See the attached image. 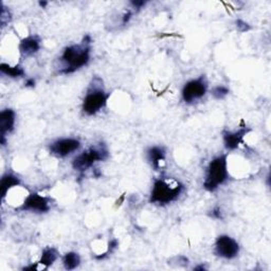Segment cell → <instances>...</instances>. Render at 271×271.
<instances>
[{"instance_id": "6da1fadb", "label": "cell", "mask_w": 271, "mask_h": 271, "mask_svg": "<svg viewBox=\"0 0 271 271\" xmlns=\"http://www.w3.org/2000/svg\"><path fill=\"white\" fill-rule=\"evenodd\" d=\"M92 37L86 35L80 43L66 47L59 59V72L70 74L87 66L92 58Z\"/></svg>"}, {"instance_id": "7a4b0ae2", "label": "cell", "mask_w": 271, "mask_h": 271, "mask_svg": "<svg viewBox=\"0 0 271 271\" xmlns=\"http://www.w3.org/2000/svg\"><path fill=\"white\" fill-rule=\"evenodd\" d=\"M229 177L228 156L225 154L219 155L213 158L207 166L205 180H203V189L213 193L227 183Z\"/></svg>"}, {"instance_id": "3957f363", "label": "cell", "mask_w": 271, "mask_h": 271, "mask_svg": "<svg viewBox=\"0 0 271 271\" xmlns=\"http://www.w3.org/2000/svg\"><path fill=\"white\" fill-rule=\"evenodd\" d=\"M184 191L185 186L177 180L168 182L164 178L156 179L151 191L150 202L158 206H167L182 196Z\"/></svg>"}, {"instance_id": "277c9868", "label": "cell", "mask_w": 271, "mask_h": 271, "mask_svg": "<svg viewBox=\"0 0 271 271\" xmlns=\"http://www.w3.org/2000/svg\"><path fill=\"white\" fill-rule=\"evenodd\" d=\"M109 97L110 95L106 93L104 87L102 86L101 78L96 76L93 78V82L90 84L83 100V112L89 117L96 116L102 109L106 107Z\"/></svg>"}, {"instance_id": "5b68a950", "label": "cell", "mask_w": 271, "mask_h": 271, "mask_svg": "<svg viewBox=\"0 0 271 271\" xmlns=\"http://www.w3.org/2000/svg\"><path fill=\"white\" fill-rule=\"evenodd\" d=\"M108 157L109 152L104 144L93 145L74 158L72 167L80 175H84L85 172L92 168L96 163L105 161L108 159Z\"/></svg>"}, {"instance_id": "8992f818", "label": "cell", "mask_w": 271, "mask_h": 271, "mask_svg": "<svg viewBox=\"0 0 271 271\" xmlns=\"http://www.w3.org/2000/svg\"><path fill=\"white\" fill-rule=\"evenodd\" d=\"M208 81L205 75H200L193 80L188 81L183 90L182 97L186 104H194L195 102L200 101L208 93Z\"/></svg>"}, {"instance_id": "52a82bcc", "label": "cell", "mask_w": 271, "mask_h": 271, "mask_svg": "<svg viewBox=\"0 0 271 271\" xmlns=\"http://www.w3.org/2000/svg\"><path fill=\"white\" fill-rule=\"evenodd\" d=\"M240 244L227 234L219 235L214 245V253L223 259H233L240 254Z\"/></svg>"}, {"instance_id": "ba28073f", "label": "cell", "mask_w": 271, "mask_h": 271, "mask_svg": "<svg viewBox=\"0 0 271 271\" xmlns=\"http://www.w3.org/2000/svg\"><path fill=\"white\" fill-rule=\"evenodd\" d=\"M51 209V198L40 195L39 193H30L24 202L17 208L18 211L32 213H47Z\"/></svg>"}, {"instance_id": "9c48e42d", "label": "cell", "mask_w": 271, "mask_h": 271, "mask_svg": "<svg viewBox=\"0 0 271 271\" xmlns=\"http://www.w3.org/2000/svg\"><path fill=\"white\" fill-rule=\"evenodd\" d=\"M81 148V142L76 138H62L49 145V152L56 158H66Z\"/></svg>"}, {"instance_id": "30bf717a", "label": "cell", "mask_w": 271, "mask_h": 271, "mask_svg": "<svg viewBox=\"0 0 271 271\" xmlns=\"http://www.w3.org/2000/svg\"><path fill=\"white\" fill-rule=\"evenodd\" d=\"M252 129L248 126H243L239 128L237 130L229 131L224 130L222 133V139H223V145L227 151H235L239 149V146L241 143L244 142V139L246 136L251 132Z\"/></svg>"}, {"instance_id": "8fae6325", "label": "cell", "mask_w": 271, "mask_h": 271, "mask_svg": "<svg viewBox=\"0 0 271 271\" xmlns=\"http://www.w3.org/2000/svg\"><path fill=\"white\" fill-rule=\"evenodd\" d=\"M16 123V112L11 109L6 108L0 112V143L3 146L7 143V134L11 133L15 128Z\"/></svg>"}, {"instance_id": "7c38bea8", "label": "cell", "mask_w": 271, "mask_h": 271, "mask_svg": "<svg viewBox=\"0 0 271 271\" xmlns=\"http://www.w3.org/2000/svg\"><path fill=\"white\" fill-rule=\"evenodd\" d=\"M41 48V39L37 35H28L22 38L18 44V51L21 58H30L36 54Z\"/></svg>"}, {"instance_id": "4fadbf2b", "label": "cell", "mask_w": 271, "mask_h": 271, "mask_svg": "<svg viewBox=\"0 0 271 271\" xmlns=\"http://www.w3.org/2000/svg\"><path fill=\"white\" fill-rule=\"evenodd\" d=\"M166 151L163 146L154 145L146 151V158L154 171H159L162 167V163L165 162Z\"/></svg>"}, {"instance_id": "5bb4252c", "label": "cell", "mask_w": 271, "mask_h": 271, "mask_svg": "<svg viewBox=\"0 0 271 271\" xmlns=\"http://www.w3.org/2000/svg\"><path fill=\"white\" fill-rule=\"evenodd\" d=\"M59 257L60 252L58 251V249H55L53 247H47L42 250L40 258L37 263L40 266H42V268L48 269L50 266H52L56 261H58Z\"/></svg>"}, {"instance_id": "9a60e30c", "label": "cell", "mask_w": 271, "mask_h": 271, "mask_svg": "<svg viewBox=\"0 0 271 271\" xmlns=\"http://www.w3.org/2000/svg\"><path fill=\"white\" fill-rule=\"evenodd\" d=\"M20 185V179L12 174V173H6L2 177V198L5 199L8 195L9 192L15 187H18Z\"/></svg>"}, {"instance_id": "2e32d148", "label": "cell", "mask_w": 271, "mask_h": 271, "mask_svg": "<svg viewBox=\"0 0 271 271\" xmlns=\"http://www.w3.org/2000/svg\"><path fill=\"white\" fill-rule=\"evenodd\" d=\"M0 72L3 74L11 77V78H19L25 76L26 72L24 70V68L19 65L11 66L7 63H2L0 64Z\"/></svg>"}, {"instance_id": "e0dca14e", "label": "cell", "mask_w": 271, "mask_h": 271, "mask_svg": "<svg viewBox=\"0 0 271 271\" xmlns=\"http://www.w3.org/2000/svg\"><path fill=\"white\" fill-rule=\"evenodd\" d=\"M62 262L66 270H74L81 265V256L77 252H74V251L67 252L63 256Z\"/></svg>"}, {"instance_id": "ac0fdd59", "label": "cell", "mask_w": 271, "mask_h": 271, "mask_svg": "<svg viewBox=\"0 0 271 271\" xmlns=\"http://www.w3.org/2000/svg\"><path fill=\"white\" fill-rule=\"evenodd\" d=\"M230 94V89L227 86L218 85L214 86L211 89V96L215 100H223L225 97H228Z\"/></svg>"}, {"instance_id": "d6986e66", "label": "cell", "mask_w": 271, "mask_h": 271, "mask_svg": "<svg viewBox=\"0 0 271 271\" xmlns=\"http://www.w3.org/2000/svg\"><path fill=\"white\" fill-rule=\"evenodd\" d=\"M119 246V241L117 239H112L109 243H108V247H107V250L102 253V254H99V255H96L95 258L96 259H99V261H101V259H105L109 254H111L112 252H114L117 248Z\"/></svg>"}, {"instance_id": "ffe728a7", "label": "cell", "mask_w": 271, "mask_h": 271, "mask_svg": "<svg viewBox=\"0 0 271 271\" xmlns=\"http://www.w3.org/2000/svg\"><path fill=\"white\" fill-rule=\"evenodd\" d=\"M235 26H236L237 31H240V32H242V33H244V32H248V31H249V30L251 29L250 25H249V24H247L246 21H244V20H242V19H237V20L235 21Z\"/></svg>"}, {"instance_id": "44dd1931", "label": "cell", "mask_w": 271, "mask_h": 271, "mask_svg": "<svg viewBox=\"0 0 271 271\" xmlns=\"http://www.w3.org/2000/svg\"><path fill=\"white\" fill-rule=\"evenodd\" d=\"M10 19H11L10 11L9 10H6L4 4H2V13H0V21H2V25L5 26L6 20L7 21H10Z\"/></svg>"}, {"instance_id": "7402d4cb", "label": "cell", "mask_w": 271, "mask_h": 271, "mask_svg": "<svg viewBox=\"0 0 271 271\" xmlns=\"http://www.w3.org/2000/svg\"><path fill=\"white\" fill-rule=\"evenodd\" d=\"M210 216L214 219H223V215H222V212H221V209L219 207H215L214 209H212L211 213H210Z\"/></svg>"}, {"instance_id": "603a6c76", "label": "cell", "mask_w": 271, "mask_h": 271, "mask_svg": "<svg viewBox=\"0 0 271 271\" xmlns=\"http://www.w3.org/2000/svg\"><path fill=\"white\" fill-rule=\"evenodd\" d=\"M132 15H133V12H132V11H130V10H128L127 12L124 13V15L122 16V25L123 26H126L128 24V22L130 21Z\"/></svg>"}, {"instance_id": "cb8c5ba5", "label": "cell", "mask_w": 271, "mask_h": 271, "mask_svg": "<svg viewBox=\"0 0 271 271\" xmlns=\"http://www.w3.org/2000/svg\"><path fill=\"white\" fill-rule=\"evenodd\" d=\"M130 5L132 6L133 9H137V10H140L141 8H143L145 5H146V2H131Z\"/></svg>"}, {"instance_id": "d4e9b609", "label": "cell", "mask_w": 271, "mask_h": 271, "mask_svg": "<svg viewBox=\"0 0 271 271\" xmlns=\"http://www.w3.org/2000/svg\"><path fill=\"white\" fill-rule=\"evenodd\" d=\"M35 84H36V82H35V80H34V78H28V80L26 81L25 86L33 88V87H35Z\"/></svg>"}, {"instance_id": "484cf974", "label": "cell", "mask_w": 271, "mask_h": 271, "mask_svg": "<svg viewBox=\"0 0 271 271\" xmlns=\"http://www.w3.org/2000/svg\"><path fill=\"white\" fill-rule=\"evenodd\" d=\"M206 266L205 265H199V266H196L194 267V270H206Z\"/></svg>"}, {"instance_id": "4316f807", "label": "cell", "mask_w": 271, "mask_h": 271, "mask_svg": "<svg viewBox=\"0 0 271 271\" xmlns=\"http://www.w3.org/2000/svg\"><path fill=\"white\" fill-rule=\"evenodd\" d=\"M47 5H48V3H46V2H40V3H39V6L42 7V8H43V7H46Z\"/></svg>"}]
</instances>
